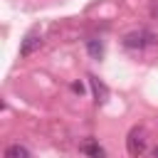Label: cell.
<instances>
[{
    "mask_svg": "<svg viewBox=\"0 0 158 158\" xmlns=\"http://www.w3.org/2000/svg\"><path fill=\"white\" fill-rule=\"evenodd\" d=\"M151 44H156V35L148 32V30H136V32H128L123 37V47L126 49H146Z\"/></svg>",
    "mask_w": 158,
    "mask_h": 158,
    "instance_id": "obj_1",
    "label": "cell"
},
{
    "mask_svg": "<svg viewBox=\"0 0 158 158\" xmlns=\"http://www.w3.org/2000/svg\"><path fill=\"white\" fill-rule=\"evenodd\" d=\"M126 151H128V156H133V158H138V156H143V153H146V128L136 126V128H131V131H128Z\"/></svg>",
    "mask_w": 158,
    "mask_h": 158,
    "instance_id": "obj_2",
    "label": "cell"
},
{
    "mask_svg": "<svg viewBox=\"0 0 158 158\" xmlns=\"http://www.w3.org/2000/svg\"><path fill=\"white\" fill-rule=\"evenodd\" d=\"M42 47V37H40V32H27L25 35V40H22V44H20V57H30L35 49H40Z\"/></svg>",
    "mask_w": 158,
    "mask_h": 158,
    "instance_id": "obj_3",
    "label": "cell"
},
{
    "mask_svg": "<svg viewBox=\"0 0 158 158\" xmlns=\"http://www.w3.org/2000/svg\"><path fill=\"white\" fill-rule=\"evenodd\" d=\"M79 151L86 156V158H106V151L96 143V141H81V146H79Z\"/></svg>",
    "mask_w": 158,
    "mask_h": 158,
    "instance_id": "obj_4",
    "label": "cell"
},
{
    "mask_svg": "<svg viewBox=\"0 0 158 158\" xmlns=\"http://www.w3.org/2000/svg\"><path fill=\"white\" fill-rule=\"evenodd\" d=\"M5 158H30V151L20 143H12V146L5 148Z\"/></svg>",
    "mask_w": 158,
    "mask_h": 158,
    "instance_id": "obj_5",
    "label": "cell"
},
{
    "mask_svg": "<svg viewBox=\"0 0 158 158\" xmlns=\"http://www.w3.org/2000/svg\"><path fill=\"white\" fill-rule=\"evenodd\" d=\"M89 81H91V89H94V96H96V101H106V96H109V91H106V86L96 79V77H89Z\"/></svg>",
    "mask_w": 158,
    "mask_h": 158,
    "instance_id": "obj_6",
    "label": "cell"
},
{
    "mask_svg": "<svg viewBox=\"0 0 158 158\" xmlns=\"http://www.w3.org/2000/svg\"><path fill=\"white\" fill-rule=\"evenodd\" d=\"M86 49H89V54L94 57V59H101V54H104V44H101V40H86Z\"/></svg>",
    "mask_w": 158,
    "mask_h": 158,
    "instance_id": "obj_7",
    "label": "cell"
},
{
    "mask_svg": "<svg viewBox=\"0 0 158 158\" xmlns=\"http://www.w3.org/2000/svg\"><path fill=\"white\" fill-rule=\"evenodd\" d=\"M153 15H156V17H158V2H156V5H153Z\"/></svg>",
    "mask_w": 158,
    "mask_h": 158,
    "instance_id": "obj_8",
    "label": "cell"
},
{
    "mask_svg": "<svg viewBox=\"0 0 158 158\" xmlns=\"http://www.w3.org/2000/svg\"><path fill=\"white\" fill-rule=\"evenodd\" d=\"M153 156H156V158H158V148H156V151H153Z\"/></svg>",
    "mask_w": 158,
    "mask_h": 158,
    "instance_id": "obj_9",
    "label": "cell"
}]
</instances>
